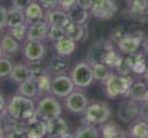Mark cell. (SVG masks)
I'll return each mask as SVG.
<instances>
[{"label": "cell", "mask_w": 148, "mask_h": 138, "mask_svg": "<svg viewBox=\"0 0 148 138\" xmlns=\"http://www.w3.org/2000/svg\"><path fill=\"white\" fill-rule=\"evenodd\" d=\"M8 115L18 121H31L36 119V106L34 103L32 98H27L21 94L13 96L7 106Z\"/></svg>", "instance_id": "obj_1"}, {"label": "cell", "mask_w": 148, "mask_h": 138, "mask_svg": "<svg viewBox=\"0 0 148 138\" xmlns=\"http://www.w3.org/2000/svg\"><path fill=\"white\" fill-rule=\"evenodd\" d=\"M106 96L111 99L122 96H129L130 87L133 85V79L122 74H111L110 77L103 83Z\"/></svg>", "instance_id": "obj_2"}, {"label": "cell", "mask_w": 148, "mask_h": 138, "mask_svg": "<svg viewBox=\"0 0 148 138\" xmlns=\"http://www.w3.org/2000/svg\"><path fill=\"white\" fill-rule=\"evenodd\" d=\"M111 117V108L104 102H93L84 111V120L89 124L102 125Z\"/></svg>", "instance_id": "obj_3"}, {"label": "cell", "mask_w": 148, "mask_h": 138, "mask_svg": "<svg viewBox=\"0 0 148 138\" xmlns=\"http://www.w3.org/2000/svg\"><path fill=\"white\" fill-rule=\"evenodd\" d=\"M71 79L76 88H88L92 85L94 80V74H93V67L89 62H79L71 70Z\"/></svg>", "instance_id": "obj_4"}, {"label": "cell", "mask_w": 148, "mask_h": 138, "mask_svg": "<svg viewBox=\"0 0 148 138\" xmlns=\"http://www.w3.org/2000/svg\"><path fill=\"white\" fill-rule=\"evenodd\" d=\"M62 114V107L59 102L54 97L44 96L42 98L39 99L38 106H36V115L40 119L49 121V120L61 117Z\"/></svg>", "instance_id": "obj_5"}, {"label": "cell", "mask_w": 148, "mask_h": 138, "mask_svg": "<svg viewBox=\"0 0 148 138\" xmlns=\"http://www.w3.org/2000/svg\"><path fill=\"white\" fill-rule=\"evenodd\" d=\"M75 84H73L71 76L61 74L52 79V87H50V93L54 97L58 98H66L70 93L75 90Z\"/></svg>", "instance_id": "obj_6"}, {"label": "cell", "mask_w": 148, "mask_h": 138, "mask_svg": "<svg viewBox=\"0 0 148 138\" xmlns=\"http://www.w3.org/2000/svg\"><path fill=\"white\" fill-rule=\"evenodd\" d=\"M139 115H140V105L132 98L122 101L117 107V117L124 124L133 123Z\"/></svg>", "instance_id": "obj_7"}, {"label": "cell", "mask_w": 148, "mask_h": 138, "mask_svg": "<svg viewBox=\"0 0 148 138\" xmlns=\"http://www.w3.org/2000/svg\"><path fill=\"white\" fill-rule=\"evenodd\" d=\"M143 35L142 34H126L117 40L119 50L124 54L132 56L138 53V49L143 44Z\"/></svg>", "instance_id": "obj_8"}, {"label": "cell", "mask_w": 148, "mask_h": 138, "mask_svg": "<svg viewBox=\"0 0 148 138\" xmlns=\"http://www.w3.org/2000/svg\"><path fill=\"white\" fill-rule=\"evenodd\" d=\"M89 102L88 98L80 90H73L72 93H70L64 98V107L70 111L71 114H82L85 111V108L88 107Z\"/></svg>", "instance_id": "obj_9"}, {"label": "cell", "mask_w": 148, "mask_h": 138, "mask_svg": "<svg viewBox=\"0 0 148 138\" xmlns=\"http://www.w3.org/2000/svg\"><path fill=\"white\" fill-rule=\"evenodd\" d=\"M117 10L115 1L113 0H93L90 12L99 19H108L113 17V14Z\"/></svg>", "instance_id": "obj_10"}, {"label": "cell", "mask_w": 148, "mask_h": 138, "mask_svg": "<svg viewBox=\"0 0 148 138\" xmlns=\"http://www.w3.org/2000/svg\"><path fill=\"white\" fill-rule=\"evenodd\" d=\"M112 48V44H111L110 40H99V41L94 43L92 47L89 48V52H88V62L90 65H94V63L98 62H103L106 54L110 52Z\"/></svg>", "instance_id": "obj_11"}, {"label": "cell", "mask_w": 148, "mask_h": 138, "mask_svg": "<svg viewBox=\"0 0 148 138\" xmlns=\"http://www.w3.org/2000/svg\"><path fill=\"white\" fill-rule=\"evenodd\" d=\"M48 31H49V23L47 21H39L28 23L26 39L30 41H42L45 38H48Z\"/></svg>", "instance_id": "obj_12"}, {"label": "cell", "mask_w": 148, "mask_h": 138, "mask_svg": "<svg viewBox=\"0 0 148 138\" xmlns=\"http://www.w3.org/2000/svg\"><path fill=\"white\" fill-rule=\"evenodd\" d=\"M25 58L27 61H41L45 56V45L41 41H30L27 40L23 48Z\"/></svg>", "instance_id": "obj_13"}, {"label": "cell", "mask_w": 148, "mask_h": 138, "mask_svg": "<svg viewBox=\"0 0 148 138\" xmlns=\"http://www.w3.org/2000/svg\"><path fill=\"white\" fill-rule=\"evenodd\" d=\"M45 21L49 23V26H59V27H67V26L71 23L68 13L59 9V8H54V9L47 10Z\"/></svg>", "instance_id": "obj_14"}, {"label": "cell", "mask_w": 148, "mask_h": 138, "mask_svg": "<svg viewBox=\"0 0 148 138\" xmlns=\"http://www.w3.org/2000/svg\"><path fill=\"white\" fill-rule=\"evenodd\" d=\"M48 134V124L45 120H38V117L26 124V137L41 138Z\"/></svg>", "instance_id": "obj_15"}, {"label": "cell", "mask_w": 148, "mask_h": 138, "mask_svg": "<svg viewBox=\"0 0 148 138\" xmlns=\"http://www.w3.org/2000/svg\"><path fill=\"white\" fill-rule=\"evenodd\" d=\"M54 50L59 57H68L76 50V41L64 36L54 41Z\"/></svg>", "instance_id": "obj_16"}, {"label": "cell", "mask_w": 148, "mask_h": 138, "mask_svg": "<svg viewBox=\"0 0 148 138\" xmlns=\"http://www.w3.org/2000/svg\"><path fill=\"white\" fill-rule=\"evenodd\" d=\"M48 124V134L53 137H66L68 136V126L63 119L57 117V119L47 121Z\"/></svg>", "instance_id": "obj_17"}, {"label": "cell", "mask_w": 148, "mask_h": 138, "mask_svg": "<svg viewBox=\"0 0 148 138\" xmlns=\"http://www.w3.org/2000/svg\"><path fill=\"white\" fill-rule=\"evenodd\" d=\"M38 93L39 89L35 77H30V79L18 84V94H21V96H25L27 98H35V97H38Z\"/></svg>", "instance_id": "obj_18"}, {"label": "cell", "mask_w": 148, "mask_h": 138, "mask_svg": "<svg viewBox=\"0 0 148 138\" xmlns=\"http://www.w3.org/2000/svg\"><path fill=\"white\" fill-rule=\"evenodd\" d=\"M25 14H26V22L31 23V22L39 21V19H44V8L39 1H32L30 5L25 9Z\"/></svg>", "instance_id": "obj_19"}, {"label": "cell", "mask_w": 148, "mask_h": 138, "mask_svg": "<svg viewBox=\"0 0 148 138\" xmlns=\"http://www.w3.org/2000/svg\"><path fill=\"white\" fill-rule=\"evenodd\" d=\"M0 47H1L3 54L13 56V54H16L19 49V41L17 39H14L10 34H5L4 36H1Z\"/></svg>", "instance_id": "obj_20"}, {"label": "cell", "mask_w": 148, "mask_h": 138, "mask_svg": "<svg viewBox=\"0 0 148 138\" xmlns=\"http://www.w3.org/2000/svg\"><path fill=\"white\" fill-rule=\"evenodd\" d=\"M67 13H68V17H70L71 22L76 23V25H86L88 18H89V12H88V9L80 7L79 4L72 7Z\"/></svg>", "instance_id": "obj_21"}, {"label": "cell", "mask_w": 148, "mask_h": 138, "mask_svg": "<svg viewBox=\"0 0 148 138\" xmlns=\"http://www.w3.org/2000/svg\"><path fill=\"white\" fill-rule=\"evenodd\" d=\"M148 94V84L142 81L133 83V85L130 87L129 96L132 99L136 101V102H144L146 97Z\"/></svg>", "instance_id": "obj_22"}, {"label": "cell", "mask_w": 148, "mask_h": 138, "mask_svg": "<svg viewBox=\"0 0 148 138\" xmlns=\"http://www.w3.org/2000/svg\"><path fill=\"white\" fill-rule=\"evenodd\" d=\"M26 22V14L25 10L18 9V8L12 7L10 9H8V16H7V27L12 28L14 26L22 25Z\"/></svg>", "instance_id": "obj_23"}, {"label": "cell", "mask_w": 148, "mask_h": 138, "mask_svg": "<svg viewBox=\"0 0 148 138\" xmlns=\"http://www.w3.org/2000/svg\"><path fill=\"white\" fill-rule=\"evenodd\" d=\"M9 77L16 83V84H19V83L32 77V72H31L28 65H16L13 67V71H12V74H10Z\"/></svg>", "instance_id": "obj_24"}, {"label": "cell", "mask_w": 148, "mask_h": 138, "mask_svg": "<svg viewBox=\"0 0 148 138\" xmlns=\"http://www.w3.org/2000/svg\"><path fill=\"white\" fill-rule=\"evenodd\" d=\"M64 30H66V36L72 39L73 41H80L85 39V32H86L85 25H76L71 22L67 27H64Z\"/></svg>", "instance_id": "obj_25"}, {"label": "cell", "mask_w": 148, "mask_h": 138, "mask_svg": "<svg viewBox=\"0 0 148 138\" xmlns=\"http://www.w3.org/2000/svg\"><path fill=\"white\" fill-rule=\"evenodd\" d=\"M129 136L134 138H148V121L138 120L129 128Z\"/></svg>", "instance_id": "obj_26"}, {"label": "cell", "mask_w": 148, "mask_h": 138, "mask_svg": "<svg viewBox=\"0 0 148 138\" xmlns=\"http://www.w3.org/2000/svg\"><path fill=\"white\" fill-rule=\"evenodd\" d=\"M92 67H93V74H94V80H98L102 84H103L108 77H110L111 74H112L111 72V68L103 62L94 63V65H92Z\"/></svg>", "instance_id": "obj_27"}, {"label": "cell", "mask_w": 148, "mask_h": 138, "mask_svg": "<svg viewBox=\"0 0 148 138\" xmlns=\"http://www.w3.org/2000/svg\"><path fill=\"white\" fill-rule=\"evenodd\" d=\"M101 134L104 138H115V137H121L124 134V132H122V129L116 123L106 121L101 126Z\"/></svg>", "instance_id": "obj_28"}, {"label": "cell", "mask_w": 148, "mask_h": 138, "mask_svg": "<svg viewBox=\"0 0 148 138\" xmlns=\"http://www.w3.org/2000/svg\"><path fill=\"white\" fill-rule=\"evenodd\" d=\"M99 136H101V132L95 128L94 124H89V123L88 125L81 126L73 133V137L76 138H98Z\"/></svg>", "instance_id": "obj_29"}, {"label": "cell", "mask_w": 148, "mask_h": 138, "mask_svg": "<svg viewBox=\"0 0 148 138\" xmlns=\"http://www.w3.org/2000/svg\"><path fill=\"white\" fill-rule=\"evenodd\" d=\"M35 79L36 83H38V89H39L38 96H47V93H49L50 87H52V79H50L49 74L42 72L41 75H39Z\"/></svg>", "instance_id": "obj_30"}, {"label": "cell", "mask_w": 148, "mask_h": 138, "mask_svg": "<svg viewBox=\"0 0 148 138\" xmlns=\"http://www.w3.org/2000/svg\"><path fill=\"white\" fill-rule=\"evenodd\" d=\"M27 28H28V23L25 22V23H22V25L14 26V27L9 28V34L14 39L18 40V41H23L27 35Z\"/></svg>", "instance_id": "obj_31"}, {"label": "cell", "mask_w": 148, "mask_h": 138, "mask_svg": "<svg viewBox=\"0 0 148 138\" xmlns=\"http://www.w3.org/2000/svg\"><path fill=\"white\" fill-rule=\"evenodd\" d=\"M14 65L8 57H0V77H9L13 71Z\"/></svg>", "instance_id": "obj_32"}, {"label": "cell", "mask_w": 148, "mask_h": 138, "mask_svg": "<svg viewBox=\"0 0 148 138\" xmlns=\"http://www.w3.org/2000/svg\"><path fill=\"white\" fill-rule=\"evenodd\" d=\"M121 56L117 53V52H115L113 49H111L108 53L106 54V57H104L103 59V63H106L110 68H116L119 66V63L121 62Z\"/></svg>", "instance_id": "obj_33"}, {"label": "cell", "mask_w": 148, "mask_h": 138, "mask_svg": "<svg viewBox=\"0 0 148 138\" xmlns=\"http://www.w3.org/2000/svg\"><path fill=\"white\" fill-rule=\"evenodd\" d=\"M66 36V30L64 27H59V26H49V31H48V39L52 41L62 39Z\"/></svg>", "instance_id": "obj_34"}, {"label": "cell", "mask_w": 148, "mask_h": 138, "mask_svg": "<svg viewBox=\"0 0 148 138\" xmlns=\"http://www.w3.org/2000/svg\"><path fill=\"white\" fill-rule=\"evenodd\" d=\"M148 8V0H132L130 1V9L132 12L142 13Z\"/></svg>", "instance_id": "obj_35"}, {"label": "cell", "mask_w": 148, "mask_h": 138, "mask_svg": "<svg viewBox=\"0 0 148 138\" xmlns=\"http://www.w3.org/2000/svg\"><path fill=\"white\" fill-rule=\"evenodd\" d=\"M50 70L54 71L57 74H61V72H64L67 70V63L63 61V59H53L50 62Z\"/></svg>", "instance_id": "obj_36"}, {"label": "cell", "mask_w": 148, "mask_h": 138, "mask_svg": "<svg viewBox=\"0 0 148 138\" xmlns=\"http://www.w3.org/2000/svg\"><path fill=\"white\" fill-rule=\"evenodd\" d=\"M76 4H77V0H58V8L64 12H68Z\"/></svg>", "instance_id": "obj_37"}, {"label": "cell", "mask_w": 148, "mask_h": 138, "mask_svg": "<svg viewBox=\"0 0 148 138\" xmlns=\"http://www.w3.org/2000/svg\"><path fill=\"white\" fill-rule=\"evenodd\" d=\"M32 1H36V0H12V7L25 10Z\"/></svg>", "instance_id": "obj_38"}, {"label": "cell", "mask_w": 148, "mask_h": 138, "mask_svg": "<svg viewBox=\"0 0 148 138\" xmlns=\"http://www.w3.org/2000/svg\"><path fill=\"white\" fill-rule=\"evenodd\" d=\"M39 3L42 5V8L47 10L58 8V0H39Z\"/></svg>", "instance_id": "obj_39"}, {"label": "cell", "mask_w": 148, "mask_h": 138, "mask_svg": "<svg viewBox=\"0 0 148 138\" xmlns=\"http://www.w3.org/2000/svg\"><path fill=\"white\" fill-rule=\"evenodd\" d=\"M7 16L8 9H5L3 5H0V30L7 27Z\"/></svg>", "instance_id": "obj_40"}, {"label": "cell", "mask_w": 148, "mask_h": 138, "mask_svg": "<svg viewBox=\"0 0 148 138\" xmlns=\"http://www.w3.org/2000/svg\"><path fill=\"white\" fill-rule=\"evenodd\" d=\"M7 106H8V103H7V101H5L4 96H3V94H0V114L8 112V111H7Z\"/></svg>", "instance_id": "obj_41"}, {"label": "cell", "mask_w": 148, "mask_h": 138, "mask_svg": "<svg viewBox=\"0 0 148 138\" xmlns=\"http://www.w3.org/2000/svg\"><path fill=\"white\" fill-rule=\"evenodd\" d=\"M77 4L80 5V7L85 8V9H90L92 4H93V0H77Z\"/></svg>", "instance_id": "obj_42"}, {"label": "cell", "mask_w": 148, "mask_h": 138, "mask_svg": "<svg viewBox=\"0 0 148 138\" xmlns=\"http://www.w3.org/2000/svg\"><path fill=\"white\" fill-rule=\"evenodd\" d=\"M143 54L146 57V59L148 61V36H146L143 40Z\"/></svg>", "instance_id": "obj_43"}, {"label": "cell", "mask_w": 148, "mask_h": 138, "mask_svg": "<svg viewBox=\"0 0 148 138\" xmlns=\"http://www.w3.org/2000/svg\"><path fill=\"white\" fill-rule=\"evenodd\" d=\"M5 137V126H4V123L0 120V138Z\"/></svg>", "instance_id": "obj_44"}, {"label": "cell", "mask_w": 148, "mask_h": 138, "mask_svg": "<svg viewBox=\"0 0 148 138\" xmlns=\"http://www.w3.org/2000/svg\"><path fill=\"white\" fill-rule=\"evenodd\" d=\"M144 77H146V81H147V84H148V67H147L146 72H144Z\"/></svg>", "instance_id": "obj_45"}, {"label": "cell", "mask_w": 148, "mask_h": 138, "mask_svg": "<svg viewBox=\"0 0 148 138\" xmlns=\"http://www.w3.org/2000/svg\"><path fill=\"white\" fill-rule=\"evenodd\" d=\"M0 57H3V50H1V47H0Z\"/></svg>", "instance_id": "obj_46"}, {"label": "cell", "mask_w": 148, "mask_h": 138, "mask_svg": "<svg viewBox=\"0 0 148 138\" xmlns=\"http://www.w3.org/2000/svg\"><path fill=\"white\" fill-rule=\"evenodd\" d=\"M146 103H148V94H147V97H146V101H144Z\"/></svg>", "instance_id": "obj_47"}, {"label": "cell", "mask_w": 148, "mask_h": 138, "mask_svg": "<svg viewBox=\"0 0 148 138\" xmlns=\"http://www.w3.org/2000/svg\"><path fill=\"white\" fill-rule=\"evenodd\" d=\"M0 40H1V36H0Z\"/></svg>", "instance_id": "obj_48"}]
</instances>
